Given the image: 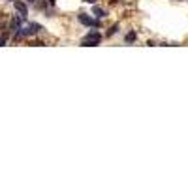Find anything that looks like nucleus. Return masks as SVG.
Returning a JSON list of instances; mask_svg holds the SVG:
<instances>
[{"label": "nucleus", "instance_id": "nucleus-1", "mask_svg": "<svg viewBox=\"0 0 188 188\" xmlns=\"http://www.w3.org/2000/svg\"><path fill=\"white\" fill-rule=\"evenodd\" d=\"M102 42V34L100 32H96V30H92V32H89V34L83 38V42H81V45H98V43Z\"/></svg>", "mask_w": 188, "mask_h": 188}, {"label": "nucleus", "instance_id": "nucleus-2", "mask_svg": "<svg viewBox=\"0 0 188 188\" xmlns=\"http://www.w3.org/2000/svg\"><path fill=\"white\" fill-rule=\"evenodd\" d=\"M79 23H83V25H87V26H94V28H100V23L94 21V19L89 17V15H79Z\"/></svg>", "mask_w": 188, "mask_h": 188}, {"label": "nucleus", "instance_id": "nucleus-3", "mask_svg": "<svg viewBox=\"0 0 188 188\" xmlns=\"http://www.w3.org/2000/svg\"><path fill=\"white\" fill-rule=\"evenodd\" d=\"M15 10L19 11V15H23V17H26L28 15V10H26V6L23 2H19V0H15Z\"/></svg>", "mask_w": 188, "mask_h": 188}, {"label": "nucleus", "instance_id": "nucleus-4", "mask_svg": "<svg viewBox=\"0 0 188 188\" xmlns=\"http://www.w3.org/2000/svg\"><path fill=\"white\" fill-rule=\"evenodd\" d=\"M135 38H137V36H135V32H128L126 38H124V42L126 43H132V42H135Z\"/></svg>", "mask_w": 188, "mask_h": 188}, {"label": "nucleus", "instance_id": "nucleus-5", "mask_svg": "<svg viewBox=\"0 0 188 188\" xmlns=\"http://www.w3.org/2000/svg\"><path fill=\"white\" fill-rule=\"evenodd\" d=\"M92 11H94V15H96V17H98V19H100V17H103V15H105V11H103L102 8H98V6H96V8H94Z\"/></svg>", "mask_w": 188, "mask_h": 188}, {"label": "nucleus", "instance_id": "nucleus-6", "mask_svg": "<svg viewBox=\"0 0 188 188\" xmlns=\"http://www.w3.org/2000/svg\"><path fill=\"white\" fill-rule=\"evenodd\" d=\"M117 30H119V25H115L113 28H111L109 32H107V36H113V34H115V32H117Z\"/></svg>", "mask_w": 188, "mask_h": 188}, {"label": "nucleus", "instance_id": "nucleus-7", "mask_svg": "<svg viewBox=\"0 0 188 188\" xmlns=\"http://www.w3.org/2000/svg\"><path fill=\"white\" fill-rule=\"evenodd\" d=\"M85 2H89V4H92V2H96V0H85Z\"/></svg>", "mask_w": 188, "mask_h": 188}, {"label": "nucleus", "instance_id": "nucleus-8", "mask_svg": "<svg viewBox=\"0 0 188 188\" xmlns=\"http://www.w3.org/2000/svg\"><path fill=\"white\" fill-rule=\"evenodd\" d=\"M49 2H51V4H53V2H55V0H49Z\"/></svg>", "mask_w": 188, "mask_h": 188}, {"label": "nucleus", "instance_id": "nucleus-9", "mask_svg": "<svg viewBox=\"0 0 188 188\" xmlns=\"http://www.w3.org/2000/svg\"><path fill=\"white\" fill-rule=\"evenodd\" d=\"M11 2H15V0H11Z\"/></svg>", "mask_w": 188, "mask_h": 188}]
</instances>
